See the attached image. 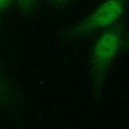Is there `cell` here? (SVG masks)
Instances as JSON below:
<instances>
[{
	"label": "cell",
	"instance_id": "6da1fadb",
	"mask_svg": "<svg viewBox=\"0 0 129 129\" xmlns=\"http://www.w3.org/2000/svg\"><path fill=\"white\" fill-rule=\"evenodd\" d=\"M123 20L99 33L89 52L87 72L95 97L101 96L108 77L124 49L126 33Z\"/></svg>",
	"mask_w": 129,
	"mask_h": 129
},
{
	"label": "cell",
	"instance_id": "7a4b0ae2",
	"mask_svg": "<svg viewBox=\"0 0 129 129\" xmlns=\"http://www.w3.org/2000/svg\"><path fill=\"white\" fill-rule=\"evenodd\" d=\"M127 0H103L77 22L68 26L62 34V42L70 44L100 33L123 19Z\"/></svg>",
	"mask_w": 129,
	"mask_h": 129
},
{
	"label": "cell",
	"instance_id": "3957f363",
	"mask_svg": "<svg viewBox=\"0 0 129 129\" xmlns=\"http://www.w3.org/2000/svg\"><path fill=\"white\" fill-rule=\"evenodd\" d=\"M17 2L22 10L29 11L36 6L38 0H17Z\"/></svg>",
	"mask_w": 129,
	"mask_h": 129
},
{
	"label": "cell",
	"instance_id": "277c9868",
	"mask_svg": "<svg viewBox=\"0 0 129 129\" xmlns=\"http://www.w3.org/2000/svg\"><path fill=\"white\" fill-rule=\"evenodd\" d=\"M71 0H49V3H50L52 6L53 7H63L64 5H66L68 3L70 2Z\"/></svg>",
	"mask_w": 129,
	"mask_h": 129
},
{
	"label": "cell",
	"instance_id": "5b68a950",
	"mask_svg": "<svg viewBox=\"0 0 129 129\" xmlns=\"http://www.w3.org/2000/svg\"><path fill=\"white\" fill-rule=\"evenodd\" d=\"M11 0H0V11L6 9L8 6Z\"/></svg>",
	"mask_w": 129,
	"mask_h": 129
},
{
	"label": "cell",
	"instance_id": "8992f818",
	"mask_svg": "<svg viewBox=\"0 0 129 129\" xmlns=\"http://www.w3.org/2000/svg\"><path fill=\"white\" fill-rule=\"evenodd\" d=\"M5 91V82L3 81V78L0 77V94L4 92Z\"/></svg>",
	"mask_w": 129,
	"mask_h": 129
}]
</instances>
